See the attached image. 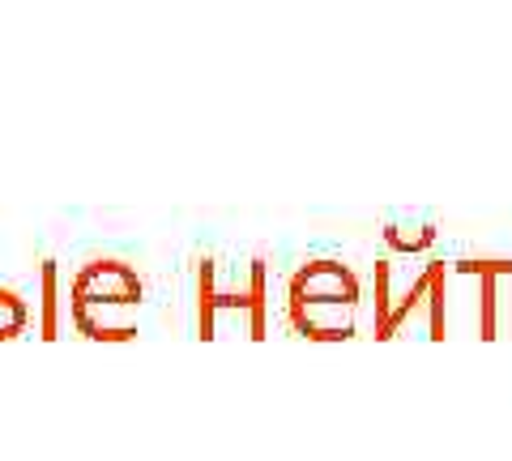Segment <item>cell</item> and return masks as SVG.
<instances>
[{
    "mask_svg": "<svg viewBox=\"0 0 512 461\" xmlns=\"http://www.w3.org/2000/svg\"><path fill=\"white\" fill-rule=\"evenodd\" d=\"M22 321H26V312L18 304V295L0 291V338H13V333L22 329Z\"/></svg>",
    "mask_w": 512,
    "mask_h": 461,
    "instance_id": "obj_2",
    "label": "cell"
},
{
    "mask_svg": "<svg viewBox=\"0 0 512 461\" xmlns=\"http://www.w3.org/2000/svg\"><path fill=\"white\" fill-rule=\"evenodd\" d=\"M137 299H141V282L133 278V269H124L120 261H94L73 282V316L90 338H116L107 312L133 308Z\"/></svg>",
    "mask_w": 512,
    "mask_h": 461,
    "instance_id": "obj_1",
    "label": "cell"
}]
</instances>
